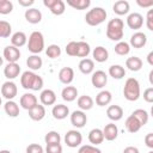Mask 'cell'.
<instances>
[{
    "mask_svg": "<svg viewBox=\"0 0 153 153\" xmlns=\"http://www.w3.org/2000/svg\"><path fill=\"white\" fill-rule=\"evenodd\" d=\"M123 27H124V23L122 19L120 18L111 19L106 25V37L110 38L111 41L120 42L123 38Z\"/></svg>",
    "mask_w": 153,
    "mask_h": 153,
    "instance_id": "cell-1",
    "label": "cell"
},
{
    "mask_svg": "<svg viewBox=\"0 0 153 153\" xmlns=\"http://www.w3.org/2000/svg\"><path fill=\"white\" fill-rule=\"evenodd\" d=\"M123 96L129 102H135L140 97V84L135 78H128L123 87Z\"/></svg>",
    "mask_w": 153,
    "mask_h": 153,
    "instance_id": "cell-2",
    "label": "cell"
},
{
    "mask_svg": "<svg viewBox=\"0 0 153 153\" xmlns=\"http://www.w3.org/2000/svg\"><path fill=\"white\" fill-rule=\"evenodd\" d=\"M106 19V11L102 7H94L90 10L85 16V22L90 26H97Z\"/></svg>",
    "mask_w": 153,
    "mask_h": 153,
    "instance_id": "cell-3",
    "label": "cell"
},
{
    "mask_svg": "<svg viewBox=\"0 0 153 153\" xmlns=\"http://www.w3.org/2000/svg\"><path fill=\"white\" fill-rule=\"evenodd\" d=\"M27 49L30 53L33 55L39 54L44 49V37L42 32L39 31H33L30 37H29V43H27Z\"/></svg>",
    "mask_w": 153,
    "mask_h": 153,
    "instance_id": "cell-4",
    "label": "cell"
},
{
    "mask_svg": "<svg viewBox=\"0 0 153 153\" xmlns=\"http://www.w3.org/2000/svg\"><path fill=\"white\" fill-rule=\"evenodd\" d=\"M81 141H82V135L78 130H74V129L68 130L65 135V143L71 148H75L80 146Z\"/></svg>",
    "mask_w": 153,
    "mask_h": 153,
    "instance_id": "cell-5",
    "label": "cell"
},
{
    "mask_svg": "<svg viewBox=\"0 0 153 153\" xmlns=\"http://www.w3.org/2000/svg\"><path fill=\"white\" fill-rule=\"evenodd\" d=\"M43 5L50 10V12L55 16L63 14L66 10V5L62 0H43Z\"/></svg>",
    "mask_w": 153,
    "mask_h": 153,
    "instance_id": "cell-6",
    "label": "cell"
},
{
    "mask_svg": "<svg viewBox=\"0 0 153 153\" xmlns=\"http://www.w3.org/2000/svg\"><path fill=\"white\" fill-rule=\"evenodd\" d=\"M17 92H18L17 85H16L13 81H11V80L4 82L2 86H1V94H2V97H5L7 100H12V99L17 96Z\"/></svg>",
    "mask_w": 153,
    "mask_h": 153,
    "instance_id": "cell-7",
    "label": "cell"
},
{
    "mask_svg": "<svg viewBox=\"0 0 153 153\" xmlns=\"http://www.w3.org/2000/svg\"><path fill=\"white\" fill-rule=\"evenodd\" d=\"M4 57L8 63H16L20 59V51L13 45H7L4 49Z\"/></svg>",
    "mask_w": 153,
    "mask_h": 153,
    "instance_id": "cell-8",
    "label": "cell"
},
{
    "mask_svg": "<svg viewBox=\"0 0 153 153\" xmlns=\"http://www.w3.org/2000/svg\"><path fill=\"white\" fill-rule=\"evenodd\" d=\"M91 82L96 88H103L108 82V75L104 71H96L92 74Z\"/></svg>",
    "mask_w": 153,
    "mask_h": 153,
    "instance_id": "cell-9",
    "label": "cell"
},
{
    "mask_svg": "<svg viewBox=\"0 0 153 153\" xmlns=\"http://www.w3.org/2000/svg\"><path fill=\"white\" fill-rule=\"evenodd\" d=\"M127 25L133 30H139L143 25V17L137 12L130 13L127 17Z\"/></svg>",
    "mask_w": 153,
    "mask_h": 153,
    "instance_id": "cell-10",
    "label": "cell"
},
{
    "mask_svg": "<svg viewBox=\"0 0 153 153\" xmlns=\"http://www.w3.org/2000/svg\"><path fill=\"white\" fill-rule=\"evenodd\" d=\"M87 122V116L81 110H75L71 115V123L75 128H82Z\"/></svg>",
    "mask_w": 153,
    "mask_h": 153,
    "instance_id": "cell-11",
    "label": "cell"
},
{
    "mask_svg": "<svg viewBox=\"0 0 153 153\" xmlns=\"http://www.w3.org/2000/svg\"><path fill=\"white\" fill-rule=\"evenodd\" d=\"M19 104H20V106L23 108V109H25V110H30L31 108H33L36 104H38L37 103V97L33 94V93H24L22 97H20V100H19Z\"/></svg>",
    "mask_w": 153,
    "mask_h": 153,
    "instance_id": "cell-12",
    "label": "cell"
},
{
    "mask_svg": "<svg viewBox=\"0 0 153 153\" xmlns=\"http://www.w3.org/2000/svg\"><path fill=\"white\" fill-rule=\"evenodd\" d=\"M147 43V36L143 33V32H135L134 35H131L130 37V44L133 48H136V49H140L142 47H145Z\"/></svg>",
    "mask_w": 153,
    "mask_h": 153,
    "instance_id": "cell-13",
    "label": "cell"
},
{
    "mask_svg": "<svg viewBox=\"0 0 153 153\" xmlns=\"http://www.w3.org/2000/svg\"><path fill=\"white\" fill-rule=\"evenodd\" d=\"M36 75L33 72L31 71H25L22 76H20V84L23 86V88L25 90H32V85H33V81L36 79Z\"/></svg>",
    "mask_w": 153,
    "mask_h": 153,
    "instance_id": "cell-14",
    "label": "cell"
},
{
    "mask_svg": "<svg viewBox=\"0 0 153 153\" xmlns=\"http://www.w3.org/2000/svg\"><path fill=\"white\" fill-rule=\"evenodd\" d=\"M74 79V71L71 67H63L60 69L59 72V80L65 84V85H69Z\"/></svg>",
    "mask_w": 153,
    "mask_h": 153,
    "instance_id": "cell-15",
    "label": "cell"
},
{
    "mask_svg": "<svg viewBox=\"0 0 153 153\" xmlns=\"http://www.w3.org/2000/svg\"><path fill=\"white\" fill-rule=\"evenodd\" d=\"M25 19L30 24H38L42 20V13L37 8H27L25 11Z\"/></svg>",
    "mask_w": 153,
    "mask_h": 153,
    "instance_id": "cell-16",
    "label": "cell"
},
{
    "mask_svg": "<svg viewBox=\"0 0 153 153\" xmlns=\"http://www.w3.org/2000/svg\"><path fill=\"white\" fill-rule=\"evenodd\" d=\"M39 100H41V103L43 105H53L56 102V94H55V92L53 90H49V88L43 90L41 92Z\"/></svg>",
    "mask_w": 153,
    "mask_h": 153,
    "instance_id": "cell-17",
    "label": "cell"
},
{
    "mask_svg": "<svg viewBox=\"0 0 153 153\" xmlns=\"http://www.w3.org/2000/svg\"><path fill=\"white\" fill-rule=\"evenodd\" d=\"M45 116V109H44V105H41V104H36L33 108H31L29 110V117L32 120V121H41L43 120Z\"/></svg>",
    "mask_w": 153,
    "mask_h": 153,
    "instance_id": "cell-18",
    "label": "cell"
},
{
    "mask_svg": "<svg viewBox=\"0 0 153 153\" xmlns=\"http://www.w3.org/2000/svg\"><path fill=\"white\" fill-rule=\"evenodd\" d=\"M103 135H104V139L108 140V141H114L117 135H118V128L115 123H109L104 127L103 129Z\"/></svg>",
    "mask_w": 153,
    "mask_h": 153,
    "instance_id": "cell-19",
    "label": "cell"
},
{
    "mask_svg": "<svg viewBox=\"0 0 153 153\" xmlns=\"http://www.w3.org/2000/svg\"><path fill=\"white\" fill-rule=\"evenodd\" d=\"M19 73H20V67L17 62L16 63H7L5 69H4V74L8 80L16 79L19 75Z\"/></svg>",
    "mask_w": 153,
    "mask_h": 153,
    "instance_id": "cell-20",
    "label": "cell"
},
{
    "mask_svg": "<svg viewBox=\"0 0 153 153\" xmlns=\"http://www.w3.org/2000/svg\"><path fill=\"white\" fill-rule=\"evenodd\" d=\"M51 114H53L54 118H56V120H63V118H66L69 115V109H68L67 105L57 104V105H54V108L51 110Z\"/></svg>",
    "mask_w": 153,
    "mask_h": 153,
    "instance_id": "cell-21",
    "label": "cell"
},
{
    "mask_svg": "<svg viewBox=\"0 0 153 153\" xmlns=\"http://www.w3.org/2000/svg\"><path fill=\"white\" fill-rule=\"evenodd\" d=\"M106 116L111 121H120L123 117V109L120 105H110L106 110Z\"/></svg>",
    "mask_w": 153,
    "mask_h": 153,
    "instance_id": "cell-22",
    "label": "cell"
},
{
    "mask_svg": "<svg viewBox=\"0 0 153 153\" xmlns=\"http://www.w3.org/2000/svg\"><path fill=\"white\" fill-rule=\"evenodd\" d=\"M26 41H27L26 35H25L24 32H22V31H17V32H14V33L12 35V37H11V43H12L11 45H13V47H16V48H20V47L25 45Z\"/></svg>",
    "mask_w": 153,
    "mask_h": 153,
    "instance_id": "cell-23",
    "label": "cell"
},
{
    "mask_svg": "<svg viewBox=\"0 0 153 153\" xmlns=\"http://www.w3.org/2000/svg\"><path fill=\"white\" fill-rule=\"evenodd\" d=\"M126 67L131 72H137L142 68V60L137 56H131L126 60Z\"/></svg>",
    "mask_w": 153,
    "mask_h": 153,
    "instance_id": "cell-24",
    "label": "cell"
},
{
    "mask_svg": "<svg viewBox=\"0 0 153 153\" xmlns=\"http://www.w3.org/2000/svg\"><path fill=\"white\" fill-rule=\"evenodd\" d=\"M129 8H130L129 2H128V1H126V0H120V1H116V2L114 4V6H112L114 12H115L116 14H118V16L127 14V13L129 12Z\"/></svg>",
    "mask_w": 153,
    "mask_h": 153,
    "instance_id": "cell-25",
    "label": "cell"
},
{
    "mask_svg": "<svg viewBox=\"0 0 153 153\" xmlns=\"http://www.w3.org/2000/svg\"><path fill=\"white\" fill-rule=\"evenodd\" d=\"M92 56L97 62H105L109 57V53L104 47H96L92 51Z\"/></svg>",
    "mask_w": 153,
    "mask_h": 153,
    "instance_id": "cell-26",
    "label": "cell"
},
{
    "mask_svg": "<svg viewBox=\"0 0 153 153\" xmlns=\"http://www.w3.org/2000/svg\"><path fill=\"white\" fill-rule=\"evenodd\" d=\"M111 99H112L111 92L104 90V91H100L97 94V97H96V104L99 105V106H105V105H108L111 102Z\"/></svg>",
    "mask_w": 153,
    "mask_h": 153,
    "instance_id": "cell-27",
    "label": "cell"
},
{
    "mask_svg": "<svg viewBox=\"0 0 153 153\" xmlns=\"http://www.w3.org/2000/svg\"><path fill=\"white\" fill-rule=\"evenodd\" d=\"M88 141L93 145H99L104 141V135L103 130L99 128H94L88 133Z\"/></svg>",
    "mask_w": 153,
    "mask_h": 153,
    "instance_id": "cell-28",
    "label": "cell"
},
{
    "mask_svg": "<svg viewBox=\"0 0 153 153\" xmlns=\"http://www.w3.org/2000/svg\"><path fill=\"white\" fill-rule=\"evenodd\" d=\"M62 99L66 102H73L78 96V90L74 86H66L61 92Z\"/></svg>",
    "mask_w": 153,
    "mask_h": 153,
    "instance_id": "cell-29",
    "label": "cell"
},
{
    "mask_svg": "<svg viewBox=\"0 0 153 153\" xmlns=\"http://www.w3.org/2000/svg\"><path fill=\"white\" fill-rule=\"evenodd\" d=\"M94 69V62L91 59H82L79 62V71L82 74H91Z\"/></svg>",
    "mask_w": 153,
    "mask_h": 153,
    "instance_id": "cell-30",
    "label": "cell"
},
{
    "mask_svg": "<svg viewBox=\"0 0 153 153\" xmlns=\"http://www.w3.org/2000/svg\"><path fill=\"white\" fill-rule=\"evenodd\" d=\"M126 129L129 131V133H136V131H139L140 129H141V124H140V122L133 116V115H130L127 120H126Z\"/></svg>",
    "mask_w": 153,
    "mask_h": 153,
    "instance_id": "cell-31",
    "label": "cell"
},
{
    "mask_svg": "<svg viewBox=\"0 0 153 153\" xmlns=\"http://www.w3.org/2000/svg\"><path fill=\"white\" fill-rule=\"evenodd\" d=\"M4 109L10 117H17L19 115V105L13 100H7L4 105Z\"/></svg>",
    "mask_w": 153,
    "mask_h": 153,
    "instance_id": "cell-32",
    "label": "cell"
},
{
    "mask_svg": "<svg viewBox=\"0 0 153 153\" xmlns=\"http://www.w3.org/2000/svg\"><path fill=\"white\" fill-rule=\"evenodd\" d=\"M26 65H27V67H29L30 69H32V71H38V69L42 67L43 61H42V59H41L38 55H31V56L27 57Z\"/></svg>",
    "mask_w": 153,
    "mask_h": 153,
    "instance_id": "cell-33",
    "label": "cell"
},
{
    "mask_svg": "<svg viewBox=\"0 0 153 153\" xmlns=\"http://www.w3.org/2000/svg\"><path fill=\"white\" fill-rule=\"evenodd\" d=\"M109 75L114 79H122L126 75V69L120 65H112L109 67Z\"/></svg>",
    "mask_w": 153,
    "mask_h": 153,
    "instance_id": "cell-34",
    "label": "cell"
},
{
    "mask_svg": "<svg viewBox=\"0 0 153 153\" xmlns=\"http://www.w3.org/2000/svg\"><path fill=\"white\" fill-rule=\"evenodd\" d=\"M78 106L81 109V111L82 110H90L93 106V99L87 94L80 96L78 98Z\"/></svg>",
    "mask_w": 153,
    "mask_h": 153,
    "instance_id": "cell-35",
    "label": "cell"
},
{
    "mask_svg": "<svg viewBox=\"0 0 153 153\" xmlns=\"http://www.w3.org/2000/svg\"><path fill=\"white\" fill-rule=\"evenodd\" d=\"M67 5H69L74 10L81 11V10H86L87 7H90L91 1L90 0H67Z\"/></svg>",
    "mask_w": 153,
    "mask_h": 153,
    "instance_id": "cell-36",
    "label": "cell"
},
{
    "mask_svg": "<svg viewBox=\"0 0 153 153\" xmlns=\"http://www.w3.org/2000/svg\"><path fill=\"white\" fill-rule=\"evenodd\" d=\"M78 44V50H76V56L78 57H87V55L90 54L91 51V48H90V44L84 42V41H80V42H76Z\"/></svg>",
    "mask_w": 153,
    "mask_h": 153,
    "instance_id": "cell-37",
    "label": "cell"
},
{
    "mask_svg": "<svg viewBox=\"0 0 153 153\" xmlns=\"http://www.w3.org/2000/svg\"><path fill=\"white\" fill-rule=\"evenodd\" d=\"M139 122H140V124L141 126H145L147 122H148V112L146 111V110H143V109H136V110H134L133 111V114H131Z\"/></svg>",
    "mask_w": 153,
    "mask_h": 153,
    "instance_id": "cell-38",
    "label": "cell"
},
{
    "mask_svg": "<svg viewBox=\"0 0 153 153\" xmlns=\"http://www.w3.org/2000/svg\"><path fill=\"white\" fill-rule=\"evenodd\" d=\"M129 51H130V45H129V43H127L124 41H120L115 45V53L120 56H124V55L129 54Z\"/></svg>",
    "mask_w": 153,
    "mask_h": 153,
    "instance_id": "cell-39",
    "label": "cell"
},
{
    "mask_svg": "<svg viewBox=\"0 0 153 153\" xmlns=\"http://www.w3.org/2000/svg\"><path fill=\"white\" fill-rule=\"evenodd\" d=\"M44 141L47 145H55V143H60L61 141V136L57 131L55 130H51V131H48L44 136Z\"/></svg>",
    "mask_w": 153,
    "mask_h": 153,
    "instance_id": "cell-40",
    "label": "cell"
},
{
    "mask_svg": "<svg viewBox=\"0 0 153 153\" xmlns=\"http://www.w3.org/2000/svg\"><path fill=\"white\" fill-rule=\"evenodd\" d=\"M45 54L50 59H56V57H59L61 55V48L57 44H50L45 49Z\"/></svg>",
    "mask_w": 153,
    "mask_h": 153,
    "instance_id": "cell-41",
    "label": "cell"
},
{
    "mask_svg": "<svg viewBox=\"0 0 153 153\" xmlns=\"http://www.w3.org/2000/svg\"><path fill=\"white\" fill-rule=\"evenodd\" d=\"M11 31H12L11 24L6 20H0V37H2V38L10 37Z\"/></svg>",
    "mask_w": 153,
    "mask_h": 153,
    "instance_id": "cell-42",
    "label": "cell"
},
{
    "mask_svg": "<svg viewBox=\"0 0 153 153\" xmlns=\"http://www.w3.org/2000/svg\"><path fill=\"white\" fill-rule=\"evenodd\" d=\"M13 10V4L10 0H0V14H8Z\"/></svg>",
    "mask_w": 153,
    "mask_h": 153,
    "instance_id": "cell-43",
    "label": "cell"
},
{
    "mask_svg": "<svg viewBox=\"0 0 153 153\" xmlns=\"http://www.w3.org/2000/svg\"><path fill=\"white\" fill-rule=\"evenodd\" d=\"M78 153H102V151L94 146H91V145H84L79 148Z\"/></svg>",
    "mask_w": 153,
    "mask_h": 153,
    "instance_id": "cell-44",
    "label": "cell"
},
{
    "mask_svg": "<svg viewBox=\"0 0 153 153\" xmlns=\"http://www.w3.org/2000/svg\"><path fill=\"white\" fill-rule=\"evenodd\" d=\"M76 50H78V44H76V42H74V41L69 42V43L66 45V53H67V55H69V56H76Z\"/></svg>",
    "mask_w": 153,
    "mask_h": 153,
    "instance_id": "cell-45",
    "label": "cell"
},
{
    "mask_svg": "<svg viewBox=\"0 0 153 153\" xmlns=\"http://www.w3.org/2000/svg\"><path fill=\"white\" fill-rule=\"evenodd\" d=\"M45 152H47V153H62V146H61L60 143L47 145Z\"/></svg>",
    "mask_w": 153,
    "mask_h": 153,
    "instance_id": "cell-46",
    "label": "cell"
},
{
    "mask_svg": "<svg viewBox=\"0 0 153 153\" xmlns=\"http://www.w3.org/2000/svg\"><path fill=\"white\" fill-rule=\"evenodd\" d=\"M26 153H43V147L38 143H31L26 147Z\"/></svg>",
    "mask_w": 153,
    "mask_h": 153,
    "instance_id": "cell-47",
    "label": "cell"
},
{
    "mask_svg": "<svg viewBox=\"0 0 153 153\" xmlns=\"http://www.w3.org/2000/svg\"><path fill=\"white\" fill-rule=\"evenodd\" d=\"M143 99L147 103H152L153 102V87H148L143 92Z\"/></svg>",
    "mask_w": 153,
    "mask_h": 153,
    "instance_id": "cell-48",
    "label": "cell"
},
{
    "mask_svg": "<svg viewBox=\"0 0 153 153\" xmlns=\"http://www.w3.org/2000/svg\"><path fill=\"white\" fill-rule=\"evenodd\" d=\"M43 87V79L39 76V75H36V79L33 81V85H32V90L33 91H38Z\"/></svg>",
    "mask_w": 153,
    "mask_h": 153,
    "instance_id": "cell-49",
    "label": "cell"
},
{
    "mask_svg": "<svg viewBox=\"0 0 153 153\" xmlns=\"http://www.w3.org/2000/svg\"><path fill=\"white\" fill-rule=\"evenodd\" d=\"M146 25H147V29L148 30H153V10H149L148 11V13H147V23H146Z\"/></svg>",
    "mask_w": 153,
    "mask_h": 153,
    "instance_id": "cell-50",
    "label": "cell"
},
{
    "mask_svg": "<svg viewBox=\"0 0 153 153\" xmlns=\"http://www.w3.org/2000/svg\"><path fill=\"white\" fill-rule=\"evenodd\" d=\"M145 143L148 148H153V133H148L145 136Z\"/></svg>",
    "mask_w": 153,
    "mask_h": 153,
    "instance_id": "cell-51",
    "label": "cell"
},
{
    "mask_svg": "<svg viewBox=\"0 0 153 153\" xmlns=\"http://www.w3.org/2000/svg\"><path fill=\"white\" fill-rule=\"evenodd\" d=\"M136 4L140 6V7H151L153 6V0H137Z\"/></svg>",
    "mask_w": 153,
    "mask_h": 153,
    "instance_id": "cell-52",
    "label": "cell"
},
{
    "mask_svg": "<svg viewBox=\"0 0 153 153\" xmlns=\"http://www.w3.org/2000/svg\"><path fill=\"white\" fill-rule=\"evenodd\" d=\"M18 2H19V5L20 6H23V7H27L29 8V6H31V5H33V0H18Z\"/></svg>",
    "mask_w": 153,
    "mask_h": 153,
    "instance_id": "cell-53",
    "label": "cell"
},
{
    "mask_svg": "<svg viewBox=\"0 0 153 153\" xmlns=\"http://www.w3.org/2000/svg\"><path fill=\"white\" fill-rule=\"evenodd\" d=\"M123 153H139V149L134 146H128L123 149Z\"/></svg>",
    "mask_w": 153,
    "mask_h": 153,
    "instance_id": "cell-54",
    "label": "cell"
},
{
    "mask_svg": "<svg viewBox=\"0 0 153 153\" xmlns=\"http://www.w3.org/2000/svg\"><path fill=\"white\" fill-rule=\"evenodd\" d=\"M147 61L151 66H153V51H149V54L147 55Z\"/></svg>",
    "mask_w": 153,
    "mask_h": 153,
    "instance_id": "cell-55",
    "label": "cell"
},
{
    "mask_svg": "<svg viewBox=\"0 0 153 153\" xmlns=\"http://www.w3.org/2000/svg\"><path fill=\"white\" fill-rule=\"evenodd\" d=\"M149 82L153 85V71L149 72Z\"/></svg>",
    "mask_w": 153,
    "mask_h": 153,
    "instance_id": "cell-56",
    "label": "cell"
},
{
    "mask_svg": "<svg viewBox=\"0 0 153 153\" xmlns=\"http://www.w3.org/2000/svg\"><path fill=\"white\" fill-rule=\"evenodd\" d=\"M0 153H11V152L7 151V149H2V151H0Z\"/></svg>",
    "mask_w": 153,
    "mask_h": 153,
    "instance_id": "cell-57",
    "label": "cell"
},
{
    "mask_svg": "<svg viewBox=\"0 0 153 153\" xmlns=\"http://www.w3.org/2000/svg\"><path fill=\"white\" fill-rule=\"evenodd\" d=\"M2 62H4V60H2V57H1V56H0V66H1V65H2Z\"/></svg>",
    "mask_w": 153,
    "mask_h": 153,
    "instance_id": "cell-58",
    "label": "cell"
},
{
    "mask_svg": "<svg viewBox=\"0 0 153 153\" xmlns=\"http://www.w3.org/2000/svg\"><path fill=\"white\" fill-rule=\"evenodd\" d=\"M148 153H153V151H149V152H148Z\"/></svg>",
    "mask_w": 153,
    "mask_h": 153,
    "instance_id": "cell-59",
    "label": "cell"
},
{
    "mask_svg": "<svg viewBox=\"0 0 153 153\" xmlns=\"http://www.w3.org/2000/svg\"><path fill=\"white\" fill-rule=\"evenodd\" d=\"M0 105H1V97H0Z\"/></svg>",
    "mask_w": 153,
    "mask_h": 153,
    "instance_id": "cell-60",
    "label": "cell"
}]
</instances>
